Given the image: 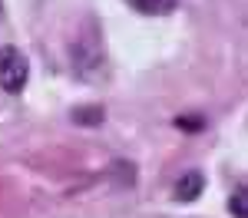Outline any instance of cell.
Here are the masks:
<instances>
[{
    "instance_id": "6da1fadb",
    "label": "cell",
    "mask_w": 248,
    "mask_h": 218,
    "mask_svg": "<svg viewBox=\"0 0 248 218\" xmlns=\"http://www.w3.org/2000/svg\"><path fill=\"white\" fill-rule=\"evenodd\" d=\"M27 76H30L27 57L20 53L17 46H3L0 50V86L7 93H20L27 86Z\"/></svg>"
},
{
    "instance_id": "7a4b0ae2",
    "label": "cell",
    "mask_w": 248,
    "mask_h": 218,
    "mask_svg": "<svg viewBox=\"0 0 248 218\" xmlns=\"http://www.w3.org/2000/svg\"><path fill=\"white\" fill-rule=\"evenodd\" d=\"M202 189H205V175L202 172H186L175 182V198L179 202H195V198L202 195Z\"/></svg>"
},
{
    "instance_id": "3957f363",
    "label": "cell",
    "mask_w": 248,
    "mask_h": 218,
    "mask_svg": "<svg viewBox=\"0 0 248 218\" xmlns=\"http://www.w3.org/2000/svg\"><path fill=\"white\" fill-rule=\"evenodd\" d=\"M126 3L146 17H162V14H172L179 7V0H126Z\"/></svg>"
},
{
    "instance_id": "277c9868",
    "label": "cell",
    "mask_w": 248,
    "mask_h": 218,
    "mask_svg": "<svg viewBox=\"0 0 248 218\" xmlns=\"http://www.w3.org/2000/svg\"><path fill=\"white\" fill-rule=\"evenodd\" d=\"M229 208L235 212V218H245V185H238V189H235V195H232Z\"/></svg>"
},
{
    "instance_id": "5b68a950",
    "label": "cell",
    "mask_w": 248,
    "mask_h": 218,
    "mask_svg": "<svg viewBox=\"0 0 248 218\" xmlns=\"http://www.w3.org/2000/svg\"><path fill=\"white\" fill-rule=\"evenodd\" d=\"M0 17H3V0H0Z\"/></svg>"
}]
</instances>
